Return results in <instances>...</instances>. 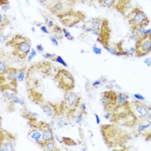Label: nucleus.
Here are the masks:
<instances>
[{"label": "nucleus", "mask_w": 151, "mask_h": 151, "mask_svg": "<svg viewBox=\"0 0 151 151\" xmlns=\"http://www.w3.org/2000/svg\"><path fill=\"white\" fill-rule=\"evenodd\" d=\"M83 29L97 36V41L104 47L110 45L111 29L109 20L105 17H93L85 21Z\"/></svg>", "instance_id": "f257e3e1"}, {"label": "nucleus", "mask_w": 151, "mask_h": 151, "mask_svg": "<svg viewBox=\"0 0 151 151\" xmlns=\"http://www.w3.org/2000/svg\"><path fill=\"white\" fill-rule=\"evenodd\" d=\"M138 117L133 112L129 103L124 105H116L111 111V122L118 125L134 127L138 124Z\"/></svg>", "instance_id": "f03ea898"}, {"label": "nucleus", "mask_w": 151, "mask_h": 151, "mask_svg": "<svg viewBox=\"0 0 151 151\" xmlns=\"http://www.w3.org/2000/svg\"><path fill=\"white\" fill-rule=\"evenodd\" d=\"M6 46L12 47V55L20 60L28 58L31 51V42L29 37L16 34L6 42Z\"/></svg>", "instance_id": "7ed1b4c3"}, {"label": "nucleus", "mask_w": 151, "mask_h": 151, "mask_svg": "<svg viewBox=\"0 0 151 151\" xmlns=\"http://www.w3.org/2000/svg\"><path fill=\"white\" fill-rule=\"evenodd\" d=\"M81 104V98L79 94L70 91L65 93L61 102L58 104V110L72 120L76 117L77 111Z\"/></svg>", "instance_id": "20e7f679"}, {"label": "nucleus", "mask_w": 151, "mask_h": 151, "mask_svg": "<svg viewBox=\"0 0 151 151\" xmlns=\"http://www.w3.org/2000/svg\"><path fill=\"white\" fill-rule=\"evenodd\" d=\"M131 28V33L135 34L140 29L146 28L150 24V19L148 16L145 14L139 7L133 8L128 14L125 16Z\"/></svg>", "instance_id": "39448f33"}, {"label": "nucleus", "mask_w": 151, "mask_h": 151, "mask_svg": "<svg viewBox=\"0 0 151 151\" xmlns=\"http://www.w3.org/2000/svg\"><path fill=\"white\" fill-rule=\"evenodd\" d=\"M101 133L105 140L109 139L105 142L109 146H119V144L124 143V138H127L124 130L114 124L102 126Z\"/></svg>", "instance_id": "423d86ee"}, {"label": "nucleus", "mask_w": 151, "mask_h": 151, "mask_svg": "<svg viewBox=\"0 0 151 151\" xmlns=\"http://www.w3.org/2000/svg\"><path fill=\"white\" fill-rule=\"evenodd\" d=\"M54 80L59 88L63 90L65 93L73 90L75 87V80L68 70L58 68L55 74Z\"/></svg>", "instance_id": "0eeeda50"}, {"label": "nucleus", "mask_w": 151, "mask_h": 151, "mask_svg": "<svg viewBox=\"0 0 151 151\" xmlns=\"http://www.w3.org/2000/svg\"><path fill=\"white\" fill-rule=\"evenodd\" d=\"M57 17L60 21V23L67 28H73L80 23L86 21V15L84 14V12L75 11L73 9L60 14L57 16Z\"/></svg>", "instance_id": "6e6552de"}, {"label": "nucleus", "mask_w": 151, "mask_h": 151, "mask_svg": "<svg viewBox=\"0 0 151 151\" xmlns=\"http://www.w3.org/2000/svg\"><path fill=\"white\" fill-rule=\"evenodd\" d=\"M17 73L18 71L17 68H9L7 72L0 76V81H1V89L2 92L11 90L17 93Z\"/></svg>", "instance_id": "1a4fd4ad"}, {"label": "nucleus", "mask_w": 151, "mask_h": 151, "mask_svg": "<svg viewBox=\"0 0 151 151\" xmlns=\"http://www.w3.org/2000/svg\"><path fill=\"white\" fill-rule=\"evenodd\" d=\"M151 53V34L142 35L137 38L135 43V55L142 57Z\"/></svg>", "instance_id": "9d476101"}, {"label": "nucleus", "mask_w": 151, "mask_h": 151, "mask_svg": "<svg viewBox=\"0 0 151 151\" xmlns=\"http://www.w3.org/2000/svg\"><path fill=\"white\" fill-rule=\"evenodd\" d=\"M100 4L108 9L114 10L123 16H126L131 6V0H102Z\"/></svg>", "instance_id": "9b49d317"}, {"label": "nucleus", "mask_w": 151, "mask_h": 151, "mask_svg": "<svg viewBox=\"0 0 151 151\" xmlns=\"http://www.w3.org/2000/svg\"><path fill=\"white\" fill-rule=\"evenodd\" d=\"M16 146V136L10 131L1 128L0 151H13Z\"/></svg>", "instance_id": "f8f14e48"}, {"label": "nucleus", "mask_w": 151, "mask_h": 151, "mask_svg": "<svg viewBox=\"0 0 151 151\" xmlns=\"http://www.w3.org/2000/svg\"><path fill=\"white\" fill-rule=\"evenodd\" d=\"M117 93L112 90L105 91L101 94L102 105L106 112H111L116 105Z\"/></svg>", "instance_id": "ddd939ff"}, {"label": "nucleus", "mask_w": 151, "mask_h": 151, "mask_svg": "<svg viewBox=\"0 0 151 151\" xmlns=\"http://www.w3.org/2000/svg\"><path fill=\"white\" fill-rule=\"evenodd\" d=\"M72 1L73 0H53L47 8L53 14L58 16L72 9Z\"/></svg>", "instance_id": "4468645a"}, {"label": "nucleus", "mask_w": 151, "mask_h": 151, "mask_svg": "<svg viewBox=\"0 0 151 151\" xmlns=\"http://www.w3.org/2000/svg\"><path fill=\"white\" fill-rule=\"evenodd\" d=\"M129 105L131 110L133 111V112L136 114V116L138 117V119L144 120L145 117L148 116L149 114H150V108L147 105L142 104L140 100H133V101H129Z\"/></svg>", "instance_id": "2eb2a0df"}, {"label": "nucleus", "mask_w": 151, "mask_h": 151, "mask_svg": "<svg viewBox=\"0 0 151 151\" xmlns=\"http://www.w3.org/2000/svg\"><path fill=\"white\" fill-rule=\"evenodd\" d=\"M33 120H34L35 124L38 126V128L42 130V141H49V140L55 139V135H54L53 129L47 123L43 122V121H37L34 116H33Z\"/></svg>", "instance_id": "dca6fc26"}, {"label": "nucleus", "mask_w": 151, "mask_h": 151, "mask_svg": "<svg viewBox=\"0 0 151 151\" xmlns=\"http://www.w3.org/2000/svg\"><path fill=\"white\" fill-rule=\"evenodd\" d=\"M105 49L110 52L111 55H116V56H120V55H128V53L126 50L124 49L123 47V41L119 42L118 43L114 44L113 47H111V45L105 47Z\"/></svg>", "instance_id": "f3484780"}, {"label": "nucleus", "mask_w": 151, "mask_h": 151, "mask_svg": "<svg viewBox=\"0 0 151 151\" xmlns=\"http://www.w3.org/2000/svg\"><path fill=\"white\" fill-rule=\"evenodd\" d=\"M38 145L41 147L43 150H58V148H56V142L55 139L49 140V141H42L38 143Z\"/></svg>", "instance_id": "a211bd4d"}, {"label": "nucleus", "mask_w": 151, "mask_h": 151, "mask_svg": "<svg viewBox=\"0 0 151 151\" xmlns=\"http://www.w3.org/2000/svg\"><path fill=\"white\" fill-rule=\"evenodd\" d=\"M129 103L128 95L125 93H117V99H116V105H124Z\"/></svg>", "instance_id": "6ab92c4d"}, {"label": "nucleus", "mask_w": 151, "mask_h": 151, "mask_svg": "<svg viewBox=\"0 0 151 151\" xmlns=\"http://www.w3.org/2000/svg\"><path fill=\"white\" fill-rule=\"evenodd\" d=\"M11 23L8 16H6V14L4 15V13H1L0 14V28H1V31L5 28L7 27Z\"/></svg>", "instance_id": "aec40b11"}, {"label": "nucleus", "mask_w": 151, "mask_h": 151, "mask_svg": "<svg viewBox=\"0 0 151 151\" xmlns=\"http://www.w3.org/2000/svg\"><path fill=\"white\" fill-rule=\"evenodd\" d=\"M9 68L10 67H8L7 63L4 62L3 59H1V62H0V76L1 75H4L7 72V70H8Z\"/></svg>", "instance_id": "412c9836"}, {"label": "nucleus", "mask_w": 151, "mask_h": 151, "mask_svg": "<svg viewBox=\"0 0 151 151\" xmlns=\"http://www.w3.org/2000/svg\"><path fill=\"white\" fill-rule=\"evenodd\" d=\"M26 68H23L18 71L17 73V81L18 82H23L24 78L26 77Z\"/></svg>", "instance_id": "4be33fe9"}, {"label": "nucleus", "mask_w": 151, "mask_h": 151, "mask_svg": "<svg viewBox=\"0 0 151 151\" xmlns=\"http://www.w3.org/2000/svg\"><path fill=\"white\" fill-rule=\"evenodd\" d=\"M0 4H1L2 11H4V12H7V11L10 10V8H11L8 0H0Z\"/></svg>", "instance_id": "5701e85b"}, {"label": "nucleus", "mask_w": 151, "mask_h": 151, "mask_svg": "<svg viewBox=\"0 0 151 151\" xmlns=\"http://www.w3.org/2000/svg\"><path fill=\"white\" fill-rule=\"evenodd\" d=\"M52 61H54V62H58L60 64H61L62 66H64L65 68H68V65L66 63V61L61 58L60 56H59V55H56L55 58L52 60Z\"/></svg>", "instance_id": "b1692460"}, {"label": "nucleus", "mask_w": 151, "mask_h": 151, "mask_svg": "<svg viewBox=\"0 0 151 151\" xmlns=\"http://www.w3.org/2000/svg\"><path fill=\"white\" fill-rule=\"evenodd\" d=\"M86 111H81V112L75 117V123L76 124H81V121L83 120L84 115H86Z\"/></svg>", "instance_id": "393cba45"}, {"label": "nucleus", "mask_w": 151, "mask_h": 151, "mask_svg": "<svg viewBox=\"0 0 151 151\" xmlns=\"http://www.w3.org/2000/svg\"><path fill=\"white\" fill-rule=\"evenodd\" d=\"M62 142L66 145H68V146H73L76 144V142L73 140H72L71 138H68V137H63Z\"/></svg>", "instance_id": "a878e982"}, {"label": "nucleus", "mask_w": 151, "mask_h": 151, "mask_svg": "<svg viewBox=\"0 0 151 151\" xmlns=\"http://www.w3.org/2000/svg\"><path fill=\"white\" fill-rule=\"evenodd\" d=\"M62 31H63V35H64V36H65L68 41H73V40H74V37L71 35V33L68 32L65 28H63V29H62Z\"/></svg>", "instance_id": "bb28decb"}, {"label": "nucleus", "mask_w": 151, "mask_h": 151, "mask_svg": "<svg viewBox=\"0 0 151 151\" xmlns=\"http://www.w3.org/2000/svg\"><path fill=\"white\" fill-rule=\"evenodd\" d=\"M45 24H46L48 28H50V29H52V28H53V27L55 25V23H54L52 20L48 19V17H45Z\"/></svg>", "instance_id": "cd10ccee"}, {"label": "nucleus", "mask_w": 151, "mask_h": 151, "mask_svg": "<svg viewBox=\"0 0 151 151\" xmlns=\"http://www.w3.org/2000/svg\"><path fill=\"white\" fill-rule=\"evenodd\" d=\"M35 55H36V51H35V49H31V51H30V53L29 54V56H28V60L29 61H31L32 60V59L35 57Z\"/></svg>", "instance_id": "c85d7f7f"}, {"label": "nucleus", "mask_w": 151, "mask_h": 151, "mask_svg": "<svg viewBox=\"0 0 151 151\" xmlns=\"http://www.w3.org/2000/svg\"><path fill=\"white\" fill-rule=\"evenodd\" d=\"M39 1V3H41L42 5H44V6H46L47 8L48 7V5L52 3V1L53 0H38Z\"/></svg>", "instance_id": "c756f323"}, {"label": "nucleus", "mask_w": 151, "mask_h": 151, "mask_svg": "<svg viewBox=\"0 0 151 151\" xmlns=\"http://www.w3.org/2000/svg\"><path fill=\"white\" fill-rule=\"evenodd\" d=\"M55 56H56V55H55V54H49V53H46V54L43 55V57L44 58L47 59V60H51L55 58Z\"/></svg>", "instance_id": "7c9ffc66"}, {"label": "nucleus", "mask_w": 151, "mask_h": 151, "mask_svg": "<svg viewBox=\"0 0 151 151\" xmlns=\"http://www.w3.org/2000/svg\"><path fill=\"white\" fill-rule=\"evenodd\" d=\"M93 51L94 54H96V55H100L102 54V49L99 48V47H97L96 46H93Z\"/></svg>", "instance_id": "2f4dec72"}, {"label": "nucleus", "mask_w": 151, "mask_h": 151, "mask_svg": "<svg viewBox=\"0 0 151 151\" xmlns=\"http://www.w3.org/2000/svg\"><path fill=\"white\" fill-rule=\"evenodd\" d=\"M50 40H51V42H52L53 45H55V47L59 46L58 39H57V38H56L55 36H51V37H50Z\"/></svg>", "instance_id": "473e14b6"}, {"label": "nucleus", "mask_w": 151, "mask_h": 151, "mask_svg": "<svg viewBox=\"0 0 151 151\" xmlns=\"http://www.w3.org/2000/svg\"><path fill=\"white\" fill-rule=\"evenodd\" d=\"M134 98L137 100H140V101H143L145 100V98L143 96H142L141 94H138V93H135L134 94Z\"/></svg>", "instance_id": "72a5a7b5"}, {"label": "nucleus", "mask_w": 151, "mask_h": 151, "mask_svg": "<svg viewBox=\"0 0 151 151\" xmlns=\"http://www.w3.org/2000/svg\"><path fill=\"white\" fill-rule=\"evenodd\" d=\"M36 50H37V52H38V53L42 54V53H43V51H44L43 46H42V44H38V45L36 46Z\"/></svg>", "instance_id": "f704fd0d"}, {"label": "nucleus", "mask_w": 151, "mask_h": 151, "mask_svg": "<svg viewBox=\"0 0 151 151\" xmlns=\"http://www.w3.org/2000/svg\"><path fill=\"white\" fill-rule=\"evenodd\" d=\"M41 30H42L43 33H45V34H48V33H49V30L47 29V28L46 26H42V27H41Z\"/></svg>", "instance_id": "c9c22d12"}, {"label": "nucleus", "mask_w": 151, "mask_h": 151, "mask_svg": "<svg viewBox=\"0 0 151 151\" xmlns=\"http://www.w3.org/2000/svg\"><path fill=\"white\" fill-rule=\"evenodd\" d=\"M148 124H151V114H149L148 116L145 117V119H144Z\"/></svg>", "instance_id": "e433bc0d"}, {"label": "nucleus", "mask_w": 151, "mask_h": 151, "mask_svg": "<svg viewBox=\"0 0 151 151\" xmlns=\"http://www.w3.org/2000/svg\"><path fill=\"white\" fill-rule=\"evenodd\" d=\"M144 62L149 66V67H151V60L150 58H147L144 60Z\"/></svg>", "instance_id": "4c0bfd02"}, {"label": "nucleus", "mask_w": 151, "mask_h": 151, "mask_svg": "<svg viewBox=\"0 0 151 151\" xmlns=\"http://www.w3.org/2000/svg\"><path fill=\"white\" fill-rule=\"evenodd\" d=\"M94 116L96 117V122H97V124H100V119H99V115L95 113Z\"/></svg>", "instance_id": "58836bf2"}, {"label": "nucleus", "mask_w": 151, "mask_h": 151, "mask_svg": "<svg viewBox=\"0 0 151 151\" xmlns=\"http://www.w3.org/2000/svg\"><path fill=\"white\" fill-rule=\"evenodd\" d=\"M101 84V81H94L93 83V86H99V85H100Z\"/></svg>", "instance_id": "ea45409f"}, {"label": "nucleus", "mask_w": 151, "mask_h": 151, "mask_svg": "<svg viewBox=\"0 0 151 151\" xmlns=\"http://www.w3.org/2000/svg\"><path fill=\"white\" fill-rule=\"evenodd\" d=\"M6 41V37H4L3 35H1V42L3 43V42H4Z\"/></svg>", "instance_id": "a19ab883"}, {"label": "nucleus", "mask_w": 151, "mask_h": 151, "mask_svg": "<svg viewBox=\"0 0 151 151\" xmlns=\"http://www.w3.org/2000/svg\"><path fill=\"white\" fill-rule=\"evenodd\" d=\"M98 1H99V3H101V1H102V0H98Z\"/></svg>", "instance_id": "79ce46f5"}]
</instances>
